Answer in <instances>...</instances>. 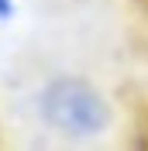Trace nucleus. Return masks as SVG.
Returning <instances> with one entry per match:
<instances>
[{
    "instance_id": "nucleus-2",
    "label": "nucleus",
    "mask_w": 148,
    "mask_h": 151,
    "mask_svg": "<svg viewBox=\"0 0 148 151\" xmlns=\"http://www.w3.org/2000/svg\"><path fill=\"white\" fill-rule=\"evenodd\" d=\"M10 10H14V7H10V0H0V17H10Z\"/></svg>"
},
{
    "instance_id": "nucleus-1",
    "label": "nucleus",
    "mask_w": 148,
    "mask_h": 151,
    "mask_svg": "<svg viewBox=\"0 0 148 151\" xmlns=\"http://www.w3.org/2000/svg\"><path fill=\"white\" fill-rule=\"evenodd\" d=\"M38 117L62 141H96L110 131L114 110L96 83L83 76H55L38 93Z\"/></svg>"
}]
</instances>
